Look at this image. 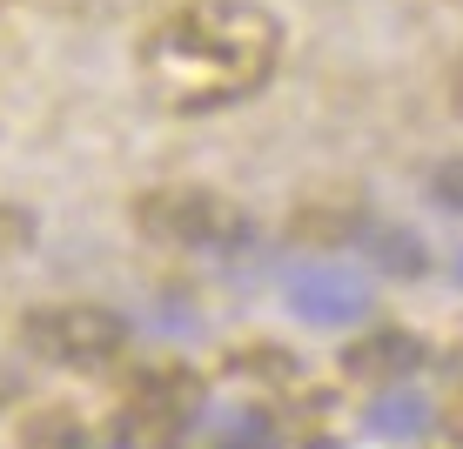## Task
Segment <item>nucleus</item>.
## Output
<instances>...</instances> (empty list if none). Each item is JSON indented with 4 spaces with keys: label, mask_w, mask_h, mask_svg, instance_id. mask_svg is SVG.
I'll use <instances>...</instances> for the list:
<instances>
[{
    "label": "nucleus",
    "mask_w": 463,
    "mask_h": 449,
    "mask_svg": "<svg viewBox=\"0 0 463 449\" xmlns=\"http://www.w3.org/2000/svg\"><path fill=\"white\" fill-rule=\"evenodd\" d=\"M450 376H457V382H463V349H457V356H450Z\"/></svg>",
    "instance_id": "nucleus-11"
},
{
    "label": "nucleus",
    "mask_w": 463,
    "mask_h": 449,
    "mask_svg": "<svg viewBox=\"0 0 463 449\" xmlns=\"http://www.w3.org/2000/svg\"><path fill=\"white\" fill-rule=\"evenodd\" d=\"M27 242H34V215L14 201H0V255H21Z\"/></svg>",
    "instance_id": "nucleus-7"
},
{
    "label": "nucleus",
    "mask_w": 463,
    "mask_h": 449,
    "mask_svg": "<svg viewBox=\"0 0 463 449\" xmlns=\"http://www.w3.org/2000/svg\"><path fill=\"white\" fill-rule=\"evenodd\" d=\"M417 362H423V349H417V335H410V329H376V335H363V342L349 349V369H376L383 382L410 376Z\"/></svg>",
    "instance_id": "nucleus-5"
},
{
    "label": "nucleus",
    "mask_w": 463,
    "mask_h": 449,
    "mask_svg": "<svg viewBox=\"0 0 463 449\" xmlns=\"http://www.w3.org/2000/svg\"><path fill=\"white\" fill-rule=\"evenodd\" d=\"M195 403H202V389L188 369H141L121 389V436H135L141 449L175 443V429L195 416Z\"/></svg>",
    "instance_id": "nucleus-3"
},
{
    "label": "nucleus",
    "mask_w": 463,
    "mask_h": 449,
    "mask_svg": "<svg viewBox=\"0 0 463 449\" xmlns=\"http://www.w3.org/2000/svg\"><path fill=\"white\" fill-rule=\"evenodd\" d=\"M27 449H88V429L68 409H47V416L27 423Z\"/></svg>",
    "instance_id": "nucleus-6"
},
{
    "label": "nucleus",
    "mask_w": 463,
    "mask_h": 449,
    "mask_svg": "<svg viewBox=\"0 0 463 449\" xmlns=\"http://www.w3.org/2000/svg\"><path fill=\"white\" fill-rule=\"evenodd\" d=\"M141 229L162 235V242H182V248H222L242 235V215H235L229 201L215 195H195V188H182V195H148L141 201Z\"/></svg>",
    "instance_id": "nucleus-4"
},
{
    "label": "nucleus",
    "mask_w": 463,
    "mask_h": 449,
    "mask_svg": "<svg viewBox=\"0 0 463 449\" xmlns=\"http://www.w3.org/2000/svg\"><path fill=\"white\" fill-rule=\"evenodd\" d=\"M141 88L168 115H215L269 88L282 68V21L262 0H175L135 47Z\"/></svg>",
    "instance_id": "nucleus-1"
},
{
    "label": "nucleus",
    "mask_w": 463,
    "mask_h": 449,
    "mask_svg": "<svg viewBox=\"0 0 463 449\" xmlns=\"http://www.w3.org/2000/svg\"><path fill=\"white\" fill-rule=\"evenodd\" d=\"M0 409H7V376H0Z\"/></svg>",
    "instance_id": "nucleus-12"
},
{
    "label": "nucleus",
    "mask_w": 463,
    "mask_h": 449,
    "mask_svg": "<svg viewBox=\"0 0 463 449\" xmlns=\"http://www.w3.org/2000/svg\"><path fill=\"white\" fill-rule=\"evenodd\" d=\"M450 108H457V121H463V54H457V68H450Z\"/></svg>",
    "instance_id": "nucleus-10"
},
{
    "label": "nucleus",
    "mask_w": 463,
    "mask_h": 449,
    "mask_svg": "<svg viewBox=\"0 0 463 449\" xmlns=\"http://www.w3.org/2000/svg\"><path fill=\"white\" fill-rule=\"evenodd\" d=\"M423 449H463V409H450L437 429H430V443Z\"/></svg>",
    "instance_id": "nucleus-9"
},
{
    "label": "nucleus",
    "mask_w": 463,
    "mask_h": 449,
    "mask_svg": "<svg viewBox=\"0 0 463 449\" xmlns=\"http://www.w3.org/2000/svg\"><path fill=\"white\" fill-rule=\"evenodd\" d=\"M21 342L27 356L94 376V369H115L128 356V323L115 309H94V302H47V309L21 315Z\"/></svg>",
    "instance_id": "nucleus-2"
},
{
    "label": "nucleus",
    "mask_w": 463,
    "mask_h": 449,
    "mask_svg": "<svg viewBox=\"0 0 463 449\" xmlns=\"http://www.w3.org/2000/svg\"><path fill=\"white\" fill-rule=\"evenodd\" d=\"M430 188H437V201L463 208V162H443V168H437V182H430Z\"/></svg>",
    "instance_id": "nucleus-8"
}]
</instances>
